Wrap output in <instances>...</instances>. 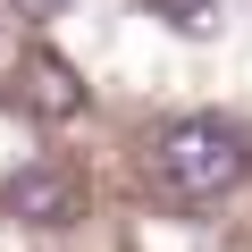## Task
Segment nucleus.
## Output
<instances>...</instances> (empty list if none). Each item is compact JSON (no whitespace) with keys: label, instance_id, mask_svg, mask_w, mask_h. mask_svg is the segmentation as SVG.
I'll use <instances>...</instances> for the list:
<instances>
[{"label":"nucleus","instance_id":"nucleus-1","mask_svg":"<svg viewBox=\"0 0 252 252\" xmlns=\"http://www.w3.org/2000/svg\"><path fill=\"white\" fill-rule=\"evenodd\" d=\"M152 168H160V185H168L177 202H219V193L244 185L252 135H244V126H227V118H177V126H160Z\"/></svg>","mask_w":252,"mask_h":252},{"label":"nucleus","instance_id":"nucleus-2","mask_svg":"<svg viewBox=\"0 0 252 252\" xmlns=\"http://www.w3.org/2000/svg\"><path fill=\"white\" fill-rule=\"evenodd\" d=\"M76 210H84V185L59 160H34V168H17L0 185V219H17V227H67Z\"/></svg>","mask_w":252,"mask_h":252},{"label":"nucleus","instance_id":"nucleus-3","mask_svg":"<svg viewBox=\"0 0 252 252\" xmlns=\"http://www.w3.org/2000/svg\"><path fill=\"white\" fill-rule=\"evenodd\" d=\"M26 109L51 118V126L84 118V84H76V67H67L59 51H34V59H26Z\"/></svg>","mask_w":252,"mask_h":252},{"label":"nucleus","instance_id":"nucleus-4","mask_svg":"<svg viewBox=\"0 0 252 252\" xmlns=\"http://www.w3.org/2000/svg\"><path fill=\"white\" fill-rule=\"evenodd\" d=\"M152 9H160L168 26H185V34H210V26H219V0H152Z\"/></svg>","mask_w":252,"mask_h":252},{"label":"nucleus","instance_id":"nucleus-5","mask_svg":"<svg viewBox=\"0 0 252 252\" xmlns=\"http://www.w3.org/2000/svg\"><path fill=\"white\" fill-rule=\"evenodd\" d=\"M9 9H17V17H34V26H42V17H59V9H67V0H9Z\"/></svg>","mask_w":252,"mask_h":252}]
</instances>
